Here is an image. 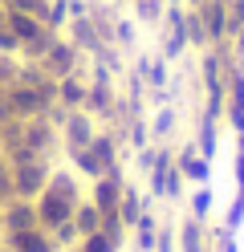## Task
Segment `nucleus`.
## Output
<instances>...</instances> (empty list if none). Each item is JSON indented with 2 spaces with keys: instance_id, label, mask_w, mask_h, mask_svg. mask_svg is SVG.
<instances>
[{
  "instance_id": "obj_4",
  "label": "nucleus",
  "mask_w": 244,
  "mask_h": 252,
  "mask_svg": "<svg viewBox=\"0 0 244 252\" xmlns=\"http://www.w3.org/2000/svg\"><path fill=\"white\" fill-rule=\"evenodd\" d=\"M122 220H126V224H135V220H139V195L135 191L122 195Z\"/></svg>"
},
{
  "instance_id": "obj_7",
  "label": "nucleus",
  "mask_w": 244,
  "mask_h": 252,
  "mask_svg": "<svg viewBox=\"0 0 244 252\" xmlns=\"http://www.w3.org/2000/svg\"><path fill=\"white\" fill-rule=\"evenodd\" d=\"M208 203H211V195H208V191H200V195H195V212L204 216V212H208Z\"/></svg>"
},
{
  "instance_id": "obj_8",
  "label": "nucleus",
  "mask_w": 244,
  "mask_h": 252,
  "mask_svg": "<svg viewBox=\"0 0 244 252\" xmlns=\"http://www.w3.org/2000/svg\"><path fill=\"white\" fill-rule=\"evenodd\" d=\"M220 252H232V244H228V240H224V248H220Z\"/></svg>"
},
{
  "instance_id": "obj_1",
  "label": "nucleus",
  "mask_w": 244,
  "mask_h": 252,
  "mask_svg": "<svg viewBox=\"0 0 244 252\" xmlns=\"http://www.w3.org/2000/svg\"><path fill=\"white\" fill-rule=\"evenodd\" d=\"M41 220H45V224H65V220H70V203H65V195L49 191L41 199Z\"/></svg>"
},
{
  "instance_id": "obj_6",
  "label": "nucleus",
  "mask_w": 244,
  "mask_h": 252,
  "mask_svg": "<svg viewBox=\"0 0 244 252\" xmlns=\"http://www.w3.org/2000/svg\"><path fill=\"white\" fill-rule=\"evenodd\" d=\"M70 138H73V143H81V138L90 143V126L81 122V118H73V126H70Z\"/></svg>"
},
{
  "instance_id": "obj_5",
  "label": "nucleus",
  "mask_w": 244,
  "mask_h": 252,
  "mask_svg": "<svg viewBox=\"0 0 244 252\" xmlns=\"http://www.w3.org/2000/svg\"><path fill=\"white\" fill-rule=\"evenodd\" d=\"M183 248L187 252H200V228H195V224H183Z\"/></svg>"
},
{
  "instance_id": "obj_3",
  "label": "nucleus",
  "mask_w": 244,
  "mask_h": 252,
  "mask_svg": "<svg viewBox=\"0 0 244 252\" xmlns=\"http://www.w3.org/2000/svg\"><path fill=\"white\" fill-rule=\"evenodd\" d=\"M33 220H37V216H33L29 203H21V208H12V212H8V224H12V228H33Z\"/></svg>"
},
{
  "instance_id": "obj_2",
  "label": "nucleus",
  "mask_w": 244,
  "mask_h": 252,
  "mask_svg": "<svg viewBox=\"0 0 244 252\" xmlns=\"http://www.w3.org/2000/svg\"><path fill=\"white\" fill-rule=\"evenodd\" d=\"M73 220H77V228L86 232V236H90V232H98V228H102V212H98V203H90V208H81V212H77Z\"/></svg>"
}]
</instances>
